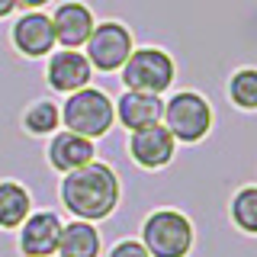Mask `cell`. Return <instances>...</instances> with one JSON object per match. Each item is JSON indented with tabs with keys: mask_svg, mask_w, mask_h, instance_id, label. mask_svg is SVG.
<instances>
[{
	"mask_svg": "<svg viewBox=\"0 0 257 257\" xmlns=\"http://www.w3.org/2000/svg\"><path fill=\"white\" fill-rule=\"evenodd\" d=\"M58 199L74 219L96 225L116 212L119 199H122V183L106 161H90L71 174H61Z\"/></svg>",
	"mask_w": 257,
	"mask_h": 257,
	"instance_id": "obj_1",
	"label": "cell"
},
{
	"mask_svg": "<svg viewBox=\"0 0 257 257\" xmlns=\"http://www.w3.org/2000/svg\"><path fill=\"white\" fill-rule=\"evenodd\" d=\"M61 125L74 135L84 139H103L112 125H116V106H112V96L100 87H84L64 96L61 103Z\"/></svg>",
	"mask_w": 257,
	"mask_h": 257,
	"instance_id": "obj_2",
	"label": "cell"
},
{
	"mask_svg": "<svg viewBox=\"0 0 257 257\" xmlns=\"http://www.w3.org/2000/svg\"><path fill=\"white\" fill-rule=\"evenodd\" d=\"M139 241L151 257H187L193 251L196 231H193V222L187 212L164 206L145 215Z\"/></svg>",
	"mask_w": 257,
	"mask_h": 257,
	"instance_id": "obj_3",
	"label": "cell"
},
{
	"mask_svg": "<svg viewBox=\"0 0 257 257\" xmlns=\"http://www.w3.org/2000/svg\"><path fill=\"white\" fill-rule=\"evenodd\" d=\"M119 74H122L125 90H142V93L164 96L177 80V61L164 48L145 45V48H135V52L128 55V61L122 64Z\"/></svg>",
	"mask_w": 257,
	"mask_h": 257,
	"instance_id": "obj_4",
	"label": "cell"
},
{
	"mask_svg": "<svg viewBox=\"0 0 257 257\" xmlns=\"http://www.w3.org/2000/svg\"><path fill=\"white\" fill-rule=\"evenodd\" d=\"M164 128L174 135L180 145H196L203 142L212 128V106L203 93L196 90H180L171 100H164V116H161Z\"/></svg>",
	"mask_w": 257,
	"mask_h": 257,
	"instance_id": "obj_5",
	"label": "cell"
},
{
	"mask_svg": "<svg viewBox=\"0 0 257 257\" xmlns=\"http://www.w3.org/2000/svg\"><path fill=\"white\" fill-rule=\"evenodd\" d=\"M132 52H135L132 32H128V26L119 23V20L96 23L90 39L84 42L87 61H90V68L100 71V74H116V71H122V64L128 61Z\"/></svg>",
	"mask_w": 257,
	"mask_h": 257,
	"instance_id": "obj_6",
	"label": "cell"
},
{
	"mask_svg": "<svg viewBox=\"0 0 257 257\" xmlns=\"http://www.w3.org/2000/svg\"><path fill=\"white\" fill-rule=\"evenodd\" d=\"M61 215L52 209L29 212V219L16 228V247L23 257H55L61 238Z\"/></svg>",
	"mask_w": 257,
	"mask_h": 257,
	"instance_id": "obj_7",
	"label": "cell"
},
{
	"mask_svg": "<svg viewBox=\"0 0 257 257\" xmlns=\"http://www.w3.org/2000/svg\"><path fill=\"white\" fill-rule=\"evenodd\" d=\"M10 42L23 58H48L55 52V29L45 10H26L10 26Z\"/></svg>",
	"mask_w": 257,
	"mask_h": 257,
	"instance_id": "obj_8",
	"label": "cell"
},
{
	"mask_svg": "<svg viewBox=\"0 0 257 257\" xmlns=\"http://www.w3.org/2000/svg\"><path fill=\"white\" fill-rule=\"evenodd\" d=\"M90 77H93V68L80 48H58V52L48 55L45 80L55 93L68 96L74 90H84V87H90Z\"/></svg>",
	"mask_w": 257,
	"mask_h": 257,
	"instance_id": "obj_9",
	"label": "cell"
},
{
	"mask_svg": "<svg viewBox=\"0 0 257 257\" xmlns=\"http://www.w3.org/2000/svg\"><path fill=\"white\" fill-rule=\"evenodd\" d=\"M174 155H177V142L164 128V122L128 132V158L142 171H161V167H167L174 161Z\"/></svg>",
	"mask_w": 257,
	"mask_h": 257,
	"instance_id": "obj_10",
	"label": "cell"
},
{
	"mask_svg": "<svg viewBox=\"0 0 257 257\" xmlns=\"http://www.w3.org/2000/svg\"><path fill=\"white\" fill-rule=\"evenodd\" d=\"M96 26L93 10L80 0H64L55 7L52 13V29H55V42L61 48H84V42L90 39V32Z\"/></svg>",
	"mask_w": 257,
	"mask_h": 257,
	"instance_id": "obj_11",
	"label": "cell"
},
{
	"mask_svg": "<svg viewBox=\"0 0 257 257\" xmlns=\"http://www.w3.org/2000/svg\"><path fill=\"white\" fill-rule=\"evenodd\" d=\"M112 106H116V122L125 132L158 125L161 116H164V100L155 93H142V90H125L119 100H112Z\"/></svg>",
	"mask_w": 257,
	"mask_h": 257,
	"instance_id": "obj_12",
	"label": "cell"
},
{
	"mask_svg": "<svg viewBox=\"0 0 257 257\" xmlns=\"http://www.w3.org/2000/svg\"><path fill=\"white\" fill-rule=\"evenodd\" d=\"M45 158L58 174H71V171H77V167L96 161V145L90 139H84V135H74V132L64 128V132H55L52 139H48Z\"/></svg>",
	"mask_w": 257,
	"mask_h": 257,
	"instance_id": "obj_13",
	"label": "cell"
},
{
	"mask_svg": "<svg viewBox=\"0 0 257 257\" xmlns=\"http://www.w3.org/2000/svg\"><path fill=\"white\" fill-rule=\"evenodd\" d=\"M100 254H103V238L93 222L74 219L61 225L58 257H100Z\"/></svg>",
	"mask_w": 257,
	"mask_h": 257,
	"instance_id": "obj_14",
	"label": "cell"
},
{
	"mask_svg": "<svg viewBox=\"0 0 257 257\" xmlns=\"http://www.w3.org/2000/svg\"><path fill=\"white\" fill-rule=\"evenodd\" d=\"M32 212V196L20 180H0V228L16 231Z\"/></svg>",
	"mask_w": 257,
	"mask_h": 257,
	"instance_id": "obj_15",
	"label": "cell"
},
{
	"mask_svg": "<svg viewBox=\"0 0 257 257\" xmlns=\"http://www.w3.org/2000/svg\"><path fill=\"white\" fill-rule=\"evenodd\" d=\"M23 128L26 135H36V139H52L61 128V106L55 100H32L26 109H23Z\"/></svg>",
	"mask_w": 257,
	"mask_h": 257,
	"instance_id": "obj_16",
	"label": "cell"
},
{
	"mask_svg": "<svg viewBox=\"0 0 257 257\" xmlns=\"http://www.w3.org/2000/svg\"><path fill=\"white\" fill-rule=\"evenodd\" d=\"M228 219L241 235H257V187H238L228 203Z\"/></svg>",
	"mask_w": 257,
	"mask_h": 257,
	"instance_id": "obj_17",
	"label": "cell"
},
{
	"mask_svg": "<svg viewBox=\"0 0 257 257\" xmlns=\"http://www.w3.org/2000/svg\"><path fill=\"white\" fill-rule=\"evenodd\" d=\"M231 106L241 112H257V68H238L231 71L228 84H225Z\"/></svg>",
	"mask_w": 257,
	"mask_h": 257,
	"instance_id": "obj_18",
	"label": "cell"
},
{
	"mask_svg": "<svg viewBox=\"0 0 257 257\" xmlns=\"http://www.w3.org/2000/svg\"><path fill=\"white\" fill-rule=\"evenodd\" d=\"M106 257H151V254L145 251V244L139 238H122V241H116V244L109 247Z\"/></svg>",
	"mask_w": 257,
	"mask_h": 257,
	"instance_id": "obj_19",
	"label": "cell"
},
{
	"mask_svg": "<svg viewBox=\"0 0 257 257\" xmlns=\"http://www.w3.org/2000/svg\"><path fill=\"white\" fill-rule=\"evenodd\" d=\"M16 7H20V0H0V20L13 16V13H16Z\"/></svg>",
	"mask_w": 257,
	"mask_h": 257,
	"instance_id": "obj_20",
	"label": "cell"
},
{
	"mask_svg": "<svg viewBox=\"0 0 257 257\" xmlns=\"http://www.w3.org/2000/svg\"><path fill=\"white\" fill-rule=\"evenodd\" d=\"M48 4H52V0H20V7H26V10H42Z\"/></svg>",
	"mask_w": 257,
	"mask_h": 257,
	"instance_id": "obj_21",
	"label": "cell"
}]
</instances>
